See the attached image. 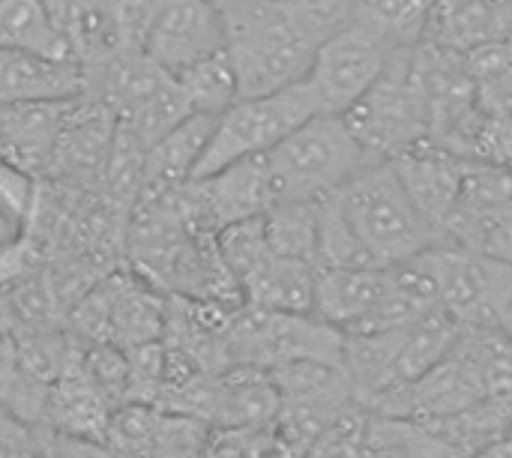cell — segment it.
<instances>
[{
    "label": "cell",
    "instance_id": "obj_1",
    "mask_svg": "<svg viewBox=\"0 0 512 458\" xmlns=\"http://www.w3.org/2000/svg\"><path fill=\"white\" fill-rule=\"evenodd\" d=\"M222 15L240 99L270 96L309 78L318 45L273 0H228Z\"/></svg>",
    "mask_w": 512,
    "mask_h": 458
},
{
    "label": "cell",
    "instance_id": "obj_2",
    "mask_svg": "<svg viewBox=\"0 0 512 458\" xmlns=\"http://www.w3.org/2000/svg\"><path fill=\"white\" fill-rule=\"evenodd\" d=\"M462 333L465 327L453 315L435 309L405 327L345 339L342 369L357 393V402L363 408H381L387 399L399 396L432 366H438Z\"/></svg>",
    "mask_w": 512,
    "mask_h": 458
},
{
    "label": "cell",
    "instance_id": "obj_3",
    "mask_svg": "<svg viewBox=\"0 0 512 458\" xmlns=\"http://www.w3.org/2000/svg\"><path fill=\"white\" fill-rule=\"evenodd\" d=\"M336 198L372 267H399L444 243L411 201L393 162H372Z\"/></svg>",
    "mask_w": 512,
    "mask_h": 458
},
{
    "label": "cell",
    "instance_id": "obj_4",
    "mask_svg": "<svg viewBox=\"0 0 512 458\" xmlns=\"http://www.w3.org/2000/svg\"><path fill=\"white\" fill-rule=\"evenodd\" d=\"M372 162L342 114H318L267 153L273 204L333 198Z\"/></svg>",
    "mask_w": 512,
    "mask_h": 458
},
{
    "label": "cell",
    "instance_id": "obj_5",
    "mask_svg": "<svg viewBox=\"0 0 512 458\" xmlns=\"http://www.w3.org/2000/svg\"><path fill=\"white\" fill-rule=\"evenodd\" d=\"M225 360L228 369L246 366L270 375L303 363L342 366L345 336L315 315H282L243 303L225 330Z\"/></svg>",
    "mask_w": 512,
    "mask_h": 458
},
{
    "label": "cell",
    "instance_id": "obj_6",
    "mask_svg": "<svg viewBox=\"0 0 512 458\" xmlns=\"http://www.w3.org/2000/svg\"><path fill=\"white\" fill-rule=\"evenodd\" d=\"M318 114H321V105L309 81H300L270 96L237 99L222 117H216L213 135L207 141V150L192 180L213 177L243 159L267 156L288 135H294L303 123H309Z\"/></svg>",
    "mask_w": 512,
    "mask_h": 458
},
{
    "label": "cell",
    "instance_id": "obj_7",
    "mask_svg": "<svg viewBox=\"0 0 512 458\" xmlns=\"http://www.w3.org/2000/svg\"><path fill=\"white\" fill-rule=\"evenodd\" d=\"M354 138L378 162H390L429 141V102L414 75L411 48L396 51L378 84L342 114Z\"/></svg>",
    "mask_w": 512,
    "mask_h": 458
},
{
    "label": "cell",
    "instance_id": "obj_8",
    "mask_svg": "<svg viewBox=\"0 0 512 458\" xmlns=\"http://www.w3.org/2000/svg\"><path fill=\"white\" fill-rule=\"evenodd\" d=\"M168 306L141 273H114L69 312L66 330L84 348L114 345L123 351L156 345L165 336Z\"/></svg>",
    "mask_w": 512,
    "mask_h": 458
},
{
    "label": "cell",
    "instance_id": "obj_9",
    "mask_svg": "<svg viewBox=\"0 0 512 458\" xmlns=\"http://www.w3.org/2000/svg\"><path fill=\"white\" fill-rule=\"evenodd\" d=\"M435 285L438 309L462 327H501L512 300V264L483 258L459 243H438L417 255Z\"/></svg>",
    "mask_w": 512,
    "mask_h": 458
},
{
    "label": "cell",
    "instance_id": "obj_10",
    "mask_svg": "<svg viewBox=\"0 0 512 458\" xmlns=\"http://www.w3.org/2000/svg\"><path fill=\"white\" fill-rule=\"evenodd\" d=\"M396 51L402 48H396L363 15L321 42L306 78L321 105V114L351 111L378 84Z\"/></svg>",
    "mask_w": 512,
    "mask_h": 458
},
{
    "label": "cell",
    "instance_id": "obj_11",
    "mask_svg": "<svg viewBox=\"0 0 512 458\" xmlns=\"http://www.w3.org/2000/svg\"><path fill=\"white\" fill-rule=\"evenodd\" d=\"M141 51L168 75L225 51V15L210 0H162L144 30Z\"/></svg>",
    "mask_w": 512,
    "mask_h": 458
},
{
    "label": "cell",
    "instance_id": "obj_12",
    "mask_svg": "<svg viewBox=\"0 0 512 458\" xmlns=\"http://www.w3.org/2000/svg\"><path fill=\"white\" fill-rule=\"evenodd\" d=\"M390 162L396 165V171H399L411 201L423 213V219L435 228V234L441 240H447V225L459 207L468 159H459V156L426 141Z\"/></svg>",
    "mask_w": 512,
    "mask_h": 458
},
{
    "label": "cell",
    "instance_id": "obj_13",
    "mask_svg": "<svg viewBox=\"0 0 512 458\" xmlns=\"http://www.w3.org/2000/svg\"><path fill=\"white\" fill-rule=\"evenodd\" d=\"M84 99V96H81ZM78 99L72 102H36L0 108V144L3 159L30 171L33 177L54 162L57 144L72 120Z\"/></svg>",
    "mask_w": 512,
    "mask_h": 458
},
{
    "label": "cell",
    "instance_id": "obj_14",
    "mask_svg": "<svg viewBox=\"0 0 512 458\" xmlns=\"http://www.w3.org/2000/svg\"><path fill=\"white\" fill-rule=\"evenodd\" d=\"M114 414H117V408L90 381V375L84 372V366L78 360L51 384L45 432L72 438V441H87V444H108Z\"/></svg>",
    "mask_w": 512,
    "mask_h": 458
},
{
    "label": "cell",
    "instance_id": "obj_15",
    "mask_svg": "<svg viewBox=\"0 0 512 458\" xmlns=\"http://www.w3.org/2000/svg\"><path fill=\"white\" fill-rule=\"evenodd\" d=\"M87 87L78 60H48L21 51H0V108L36 102H72Z\"/></svg>",
    "mask_w": 512,
    "mask_h": 458
},
{
    "label": "cell",
    "instance_id": "obj_16",
    "mask_svg": "<svg viewBox=\"0 0 512 458\" xmlns=\"http://www.w3.org/2000/svg\"><path fill=\"white\" fill-rule=\"evenodd\" d=\"M216 117L192 114L177 129H171L162 141L147 147L144 153V180H141V198L135 207H144L180 186H186L195 177V168L207 150V141L213 135Z\"/></svg>",
    "mask_w": 512,
    "mask_h": 458
},
{
    "label": "cell",
    "instance_id": "obj_17",
    "mask_svg": "<svg viewBox=\"0 0 512 458\" xmlns=\"http://www.w3.org/2000/svg\"><path fill=\"white\" fill-rule=\"evenodd\" d=\"M315 282H318V267L273 252L240 282V297L252 309L282 312V315H312Z\"/></svg>",
    "mask_w": 512,
    "mask_h": 458
},
{
    "label": "cell",
    "instance_id": "obj_18",
    "mask_svg": "<svg viewBox=\"0 0 512 458\" xmlns=\"http://www.w3.org/2000/svg\"><path fill=\"white\" fill-rule=\"evenodd\" d=\"M507 36H512V15L495 9L489 0H438L426 42L468 54Z\"/></svg>",
    "mask_w": 512,
    "mask_h": 458
},
{
    "label": "cell",
    "instance_id": "obj_19",
    "mask_svg": "<svg viewBox=\"0 0 512 458\" xmlns=\"http://www.w3.org/2000/svg\"><path fill=\"white\" fill-rule=\"evenodd\" d=\"M0 51L75 60L42 0H0Z\"/></svg>",
    "mask_w": 512,
    "mask_h": 458
},
{
    "label": "cell",
    "instance_id": "obj_20",
    "mask_svg": "<svg viewBox=\"0 0 512 458\" xmlns=\"http://www.w3.org/2000/svg\"><path fill=\"white\" fill-rule=\"evenodd\" d=\"M174 81L180 84L192 114L222 117L240 99V87H237V75L228 60V51H219L183 69L180 75H174Z\"/></svg>",
    "mask_w": 512,
    "mask_h": 458
},
{
    "label": "cell",
    "instance_id": "obj_21",
    "mask_svg": "<svg viewBox=\"0 0 512 458\" xmlns=\"http://www.w3.org/2000/svg\"><path fill=\"white\" fill-rule=\"evenodd\" d=\"M465 69L483 114L512 111V36L468 51Z\"/></svg>",
    "mask_w": 512,
    "mask_h": 458
},
{
    "label": "cell",
    "instance_id": "obj_22",
    "mask_svg": "<svg viewBox=\"0 0 512 458\" xmlns=\"http://www.w3.org/2000/svg\"><path fill=\"white\" fill-rule=\"evenodd\" d=\"M264 231L276 255L318 267V204H273L264 213Z\"/></svg>",
    "mask_w": 512,
    "mask_h": 458
},
{
    "label": "cell",
    "instance_id": "obj_23",
    "mask_svg": "<svg viewBox=\"0 0 512 458\" xmlns=\"http://www.w3.org/2000/svg\"><path fill=\"white\" fill-rule=\"evenodd\" d=\"M438 0H363L360 15L372 21L396 48H417L426 42Z\"/></svg>",
    "mask_w": 512,
    "mask_h": 458
},
{
    "label": "cell",
    "instance_id": "obj_24",
    "mask_svg": "<svg viewBox=\"0 0 512 458\" xmlns=\"http://www.w3.org/2000/svg\"><path fill=\"white\" fill-rule=\"evenodd\" d=\"M447 240L459 243L483 258L512 264V201L504 207H495L480 216H462L453 219L447 228Z\"/></svg>",
    "mask_w": 512,
    "mask_h": 458
},
{
    "label": "cell",
    "instance_id": "obj_25",
    "mask_svg": "<svg viewBox=\"0 0 512 458\" xmlns=\"http://www.w3.org/2000/svg\"><path fill=\"white\" fill-rule=\"evenodd\" d=\"M288 18L297 21V27L315 42H327L333 33L348 27L360 18L363 0H273Z\"/></svg>",
    "mask_w": 512,
    "mask_h": 458
},
{
    "label": "cell",
    "instance_id": "obj_26",
    "mask_svg": "<svg viewBox=\"0 0 512 458\" xmlns=\"http://www.w3.org/2000/svg\"><path fill=\"white\" fill-rule=\"evenodd\" d=\"M39 204L36 177L6 159H0V219L12 234H24Z\"/></svg>",
    "mask_w": 512,
    "mask_h": 458
},
{
    "label": "cell",
    "instance_id": "obj_27",
    "mask_svg": "<svg viewBox=\"0 0 512 458\" xmlns=\"http://www.w3.org/2000/svg\"><path fill=\"white\" fill-rule=\"evenodd\" d=\"M45 270L42 252L36 249V240L24 234H12L0 243V300L15 294L24 282L39 276Z\"/></svg>",
    "mask_w": 512,
    "mask_h": 458
},
{
    "label": "cell",
    "instance_id": "obj_28",
    "mask_svg": "<svg viewBox=\"0 0 512 458\" xmlns=\"http://www.w3.org/2000/svg\"><path fill=\"white\" fill-rule=\"evenodd\" d=\"M471 162H486L512 171V111L486 114L474 141Z\"/></svg>",
    "mask_w": 512,
    "mask_h": 458
},
{
    "label": "cell",
    "instance_id": "obj_29",
    "mask_svg": "<svg viewBox=\"0 0 512 458\" xmlns=\"http://www.w3.org/2000/svg\"><path fill=\"white\" fill-rule=\"evenodd\" d=\"M36 435H39V432H27L24 426H18L15 420H9V417L0 411V453L30 447V444L36 441Z\"/></svg>",
    "mask_w": 512,
    "mask_h": 458
},
{
    "label": "cell",
    "instance_id": "obj_30",
    "mask_svg": "<svg viewBox=\"0 0 512 458\" xmlns=\"http://www.w3.org/2000/svg\"><path fill=\"white\" fill-rule=\"evenodd\" d=\"M471 458H512V438H504V441H498V444H492V447L474 453Z\"/></svg>",
    "mask_w": 512,
    "mask_h": 458
},
{
    "label": "cell",
    "instance_id": "obj_31",
    "mask_svg": "<svg viewBox=\"0 0 512 458\" xmlns=\"http://www.w3.org/2000/svg\"><path fill=\"white\" fill-rule=\"evenodd\" d=\"M501 330L507 333L512 339V300H510V306H507V312H504V321H501Z\"/></svg>",
    "mask_w": 512,
    "mask_h": 458
},
{
    "label": "cell",
    "instance_id": "obj_32",
    "mask_svg": "<svg viewBox=\"0 0 512 458\" xmlns=\"http://www.w3.org/2000/svg\"><path fill=\"white\" fill-rule=\"evenodd\" d=\"M495 9H501V12H507V15H512V0H489Z\"/></svg>",
    "mask_w": 512,
    "mask_h": 458
},
{
    "label": "cell",
    "instance_id": "obj_33",
    "mask_svg": "<svg viewBox=\"0 0 512 458\" xmlns=\"http://www.w3.org/2000/svg\"><path fill=\"white\" fill-rule=\"evenodd\" d=\"M210 3H216V6H225L228 0H210Z\"/></svg>",
    "mask_w": 512,
    "mask_h": 458
},
{
    "label": "cell",
    "instance_id": "obj_34",
    "mask_svg": "<svg viewBox=\"0 0 512 458\" xmlns=\"http://www.w3.org/2000/svg\"><path fill=\"white\" fill-rule=\"evenodd\" d=\"M87 3H102V0H87Z\"/></svg>",
    "mask_w": 512,
    "mask_h": 458
},
{
    "label": "cell",
    "instance_id": "obj_35",
    "mask_svg": "<svg viewBox=\"0 0 512 458\" xmlns=\"http://www.w3.org/2000/svg\"><path fill=\"white\" fill-rule=\"evenodd\" d=\"M0 159H3V144H0Z\"/></svg>",
    "mask_w": 512,
    "mask_h": 458
}]
</instances>
